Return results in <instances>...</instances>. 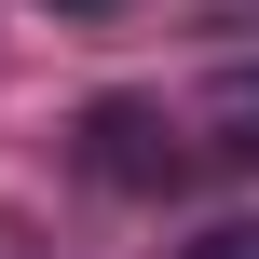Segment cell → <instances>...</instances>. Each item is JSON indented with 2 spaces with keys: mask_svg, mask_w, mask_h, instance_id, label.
I'll return each instance as SVG.
<instances>
[{
  "mask_svg": "<svg viewBox=\"0 0 259 259\" xmlns=\"http://www.w3.org/2000/svg\"><path fill=\"white\" fill-rule=\"evenodd\" d=\"M82 178H109V191H178V123H164L150 96H96V109H82Z\"/></svg>",
  "mask_w": 259,
  "mask_h": 259,
  "instance_id": "obj_1",
  "label": "cell"
},
{
  "mask_svg": "<svg viewBox=\"0 0 259 259\" xmlns=\"http://www.w3.org/2000/svg\"><path fill=\"white\" fill-rule=\"evenodd\" d=\"M205 150L219 164H259V68H219L205 82Z\"/></svg>",
  "mask_w": 259,
  "mask_h": 259,
  "instance_id": "obj_2",
  "label": "cell"
},
{
  "mask_svg": "<svg viewBox=\"0 0 259 259\" xmlns=\"http://www.w3.org/2000/svg\"><path fill=\"white\" fill-rule=\"evenodd\" d=\"M191 259H259V219H219V232H205Z\"/></svg>",
  "mask_w": 259,
  "mask_h": 259,
  "instance_id": "obj_3",
  "label": "cell"
},
{
  "mask_svg": "<svg viewBox=\"0 0 259 259\" xmlns=\"http://www.w3.org/2000/svg\"><path fill=\"white\" fill-rule=\"evenodd\" d=\"M41 14H109V0H41Z\"/></svg>",
  "mask_w": 259,
  "mask_h": 259,
  "instance_id": "obj_4",
  "label": "cell"
}]
</instances>
